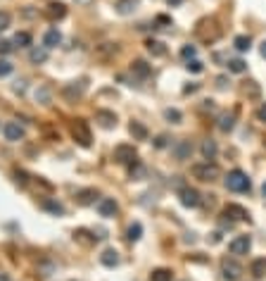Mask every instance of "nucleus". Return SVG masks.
<instances>
[{
  "label": "nucleus",
  "mask_w": 266,
  "mask_h": 281,
  "mask_svg": "<svg viewBox=\"0 0 266 281\" xmlns=\"http://www.w3.org/2000/svg\"><path fill=\"white\" fill-rule=\"evenodd\" d=\"M226 188L233 191V193H250L252 181H250V176L243 169H233V172H228V176H226Z\"/></svg>",
  "instance_id": "nucleus-1"
},
{
  "label": "nucleus",
  "mask_w": 266,
  "mask_h": 281,
  "mask_svg": "<svg viewBox=\"0 0 266 281\" xmlns=\"http://www.w3.org/2000/svg\"><path fill=\"white\" fill-rule=\"evenodd\" d=\"M190 174L195 179H200V181H209V184H212V181H216V179L221 176V169L214 162H202V164H192Z\"/></svg>",
  "instance_id": "nucleus-2"
},
{
  "label": "nucleus",
  "mask_w": 266,
  "mask_h": 281,
  "mask_svg": "<svg viewBox=\"0 0 266 281\" xmlns=\"http://www.w3.org/2000/svg\"><path fill=\"white\" fill-rule=\"evenodd\" d=\"M72 139H74L81 148H90L93 136H90V129H88L86 119H74V122H72Z\"/></svg>",
  "instance_id": "nucleus-3"
},
{
  "label": "nucleus",
  "mask_w": 266,
  "mask_h": 281,
  "mask_svg": "<svg viewBox=\"0 0 266 281\" xmlns=\"http://www.w3.org/2000/svg\"><path fill=\"white\" fill-rule=\"evenodd\" d=\"M221 277H224V281H238L243 277V265L235 262L233 258L221 260Z\"/></svg>",
  "instance_id": "nucleus-4"
},
{
  "label": "nucleus",
  "mask_w": 266,
  "mask_h": 281,
  "mask_svg": "<svg viewBox=\"0 0 266 281\" xmlns=\"http://www.w3.org/2000/svg\"><path fill=\"white\" fill-rule=\"evenodd\" d=\"M114 160L119 164H131L138 160V150L131 145V143H119L117 148H114Z\"/></svg>",
  "instance_id": "nucleus-5"
},
{
  "label": "nucleus",
  "mask_w": 266,
  "mask_h": 281,
  "mask_svg": "<svg viewBox=\"0 0 266 281\" xmlns=\"http://www.w3.org/2000/svg\"><path fill=\"white\" fill-rule=\"evenodd\" d=\"M86 88H88L86 79H81V81H72V84H67V86L62 88V96L67 98L69 103H76V100L86 93Z\"/></svg>",
  "instance_id": "nucleus-6"
},
{
  "label": "nucleus",
  "mask_w": 266,
  "mask_h": 281,
  "mask_svg": "<svg viewBox=\"0 0 266 281\" xmlns=\"http://www.w3.org/2000/svg\"><path fill=\"white\" fill-rule=\"evenodd\" d=\"M250 248H252V236H238V238H233V241L228 243L231 255H247Z\"/></svg>",
  "instance_id": "nucleus-7"
},
{
  "label": "nucleus",
  "mask_w": 266,
  "mask_h": 281,
  "mask_svg": "<svg viewBox=\"0 0 266 281\" xmlns=\"http://www.w3.org/2000/svg\"><path fill=\"white\" fill-rule=\"evenodd\" d=\"M171 155H174L178 162H183V160H190L192 143H190V140H176V143L171 145Z\"/></svg>",
  "instance_id": "nucleus-8"
},
{
  "label": "nucleus",
  "mask_w": 266,
  "mask_h": 281,
  "mask_svg": "<svg viewBox=\"0 0 266 281\" xmlns=\"http://www.w3.org/2000/svg\"><path fill=\"white\" fill-rule=\"evenodd\" d=\"M178 198H181V205L183 207H197L202 200H200V193L190 188V186H183L181 191H178Z\"/></svg>",
  "instance_id": "nucleus-9"
},
{
  "label": "nucleus",
  "mask_w": 266,
  "mask_h": 281,
  "mask_svg": "<svg viewBox=\"0 0 266 281\" xmlns=\"http://www.w3.org/2000/svg\"><path fill=\"white\" fill-rule=\"evenodd\" d=\"M226 219H231V222H245V219H250V215H247V210L243 205H235V203H231V205H226L224 207V215Z\"/></svg>",
  "instance_id": "nucleus-10"
},
{
  "label": "nucleus",
  "mask_w": 266,
  "mask_h": 281,
  "mask_svg": "<svg viewBox=\"0 0 266 281\" xmlns=\"http://www.w3.org/2000/svg\"><path fill=\"white\" fill-rule=\"evenodd\" d=\"M2 134H5V139L10 140V143H17V140L24 139V127H21L19 122H7L2 127Z\"/></svg>",
  "instance_id": "nucleus-11"
},
{
  "label": "nucleus",
  "mask_w": 266,
  "mask_h": 281,
  "mask_svg": "<svg viewBox=\"0 0 266 281\" xmlns=\"http://www.w3.org/2000/svg\"><path fill=\"white\" fill-rule=\"evenodd\" d=\"M97 212H100V217H114L119 212V205H117V200L114 198H100L97 200Z\"/></svg>",
  "instance_id": "nucleus-12"
},
{
  "label": "nucleus",
  "mask_w": 266,
  "mask_h": 281,
  "mask_svg": "<svg viewBox=\"0 0 266 281\" xmlns=\"http://www.w3.org/2000/svg\"><path fill=\"white\" fill-rule=\"evenodd\" d=\"M45 17H48L50 22L64 19V17H67V5H64V2H50V5L45 7Z\"/></svg>",
  "instance_id": "nucleus-13"
},
{
  "label": "nucleus",
  "mask_w": 266,
  "mask_h": 281,
  "mask_svg": "<svg viewBox=\"0 0 266 281\" xmlns=\"http://www.w3.org/2000/svg\"><path fill=\"white\" fill-rule=\"evenodd\" d=\"M95 119L100 122V127H105V129H114L117 127V115L109 112V110H97Z\"/></svg>",
  "instance_id": "nucleus-14"
},
{
  "label": "nucleus",
  "mask_w": 266,
  "mask_h": 281,
  "mask_svg": "<svg viewBox=\"0 0 266 281\" xmlns=\"http://www.w3.org/2000/svg\"><path fill=\"white\" fill-rule=\"evenodd\" d=\"M138 5H140V0H117L114 2V10L126 17V14H133V12L138 10Z\"/></svg>",
  "instance_id": "nucleus-15"
},
{
  "label": "nucleus",
  "mask_w": 266,
  "mask_h": 281,
  "mask_svg": "<svg viewBox=\"0 0 266 281\" xmlns=\"http://www.w3.org/2000/svg\"><path fill=\"white\" fill-rule=\"evenodd\" d=\"M131 72L138 76V79H148V76L152 74V67H150L145 60H133V62H131Z\"/></svg>",
  "instance_id": "nucleus-16"
},
{
  "label": "nucleus",
  "mask_w": 266,
  "mask_h": 281,
  "mask_svg": "<svg viewBox=\"0 0 266 281\" xmlns=\"http://www.w3.org/2000/svg\"><path fill=\"white\" fill-rule=\"evenodd\" d=\"M145 48H148V53L152 55V57H164V55H167V45L162 43V41H157V38H148V41H145Z\"/></svg>",
  "instance_id": "nucleus-17"
},
{
  "label": "nucleus",
  "mask_w": 266,
  "mask_h": 281,
  "mask_svg": "<svg viewBox=\"0 0 266 281\" xmlns=\"http://www.w3.org/2000/svg\"><path fill=\"white\" fill-rule=\"evenodd\" d=\"M200 152H202L204 162H212L214 157H216V152H219V148H216V140L207 139V140L202 143V148H200Z\"/></svg>",
  "instance_id": "nucleus-18"
},
{
  "label": "nucleus",
  "mask_w": 266,
  "mask_h": 281,
  "mask_svg": "<svg viewBox=\"0 0 266 281\" xmlns=\"http://www.w3.org/2000/svg\"><path fill=\"white\" fill-rule=\"evenodd\" d=\"M97 198V191L95 188H84V191H79L76 193V200H79V205H93Z\"/></svg>",
  "instance_id": "nucleus-19"
},
{
  "label": "nucleus",
  "mask_w": 266,
  "mask_h": 281,
  "mask_svg": "<svg viewBox=\"0 0 266 281\" xmlns=\"http://www.w3.org/2000/svg\"><path fill=\"white\" fill-rule=\"evenodd\" d=\"M62 43V33L57 31V29H50V31L43 36V45L50 50V48H57V45Z\"/></svg>",
  "instance_id": "nucleus-20"
},
{
  "label": "nucleus",
  "mask_w": 266,
  "mask_h": 281,
  "mask_svg": "<svg viewBox=\"0 0 266 281\" xmlns=\"http://www.w3.org/2000/svg\"><path fill=\"white\" fill-rule=\"evenodd\" d=\"M145 164L140 162V160H136V162H131L128 164V176L133 179V181H140V179H145Z\"/></svg>",
  "instance_id": "nucleus-21"
},
{
  "label": "nucleus",
  "mask_w": 266,
  "mask_h": 281,
  "mask_svg": "<svg viewBox=\"0 0 266 281\" xmlns=\"http://www.w3.org/2000/svg\"><path fill=\"white\" fill-rule=\"evenodd\" d=\"M29 60H31L33 65H43V62L48 60V48H45V45H36V48H31Z\"/></svg>",
  "instance_id": "nucleus-22"
},
{
  "label": "nucleus",
  "mask_w": 266,
  "mask_h": 281,
  "mask_svg": "<svg viewBox=\"0 0 266 281\" xmlns=\"http://www.w3.org/2000/svg\"><path fill=\"white\" fill-rule=\"evenodd\" d=\"M100 262L105 265V267H117L119 265V253L114 248H107L102 255H100Z\"/></svg>",
  "instance_id": "nucleus-23"
},
{
  "label": "nucleus",
  "mask_w": 266,
  "mask_h": 281,
  "mask_svg": "<svg viewBox=\"0 0 266 281\" xmlns=\"http://www.w3.org/2000/svg\"><path fill=\"white\" fill-rule=\"evenodd\" d=\"M233 127H235V112H226V115L219 117V129L224 131V134L233 131Z\"/></svg>",
  "instance_id": "nucleus-24"
},
{
  "label": "nucleus",
  "mask_w": 266,
  "mask_h": 281,
  "mask_svg": "<svg viewBox=\"0 0 266 281\" xmlns=\"http://www.w3.org/2000/svg\"><path fill=\"white\" fill-rule=\"evenodd\" d=\"M43 210H48L50 215L55 217H62L64 215V205L60 200H43Z\"/></svg>",
  "instance_id": "nucleus-25"
},
{
  "label": "nucleus",
  "mask_w": 266,
  "mask_h": 281,
  "mask_svg": "<svg viewBox=\"0 0 266 281\" xmlns=\"http://www.w3.org/2000/svg\"><path fill=\"white\" fill-rule=\"evenodd\" d=\"M140 236H143V224H140V222L128 224V229H126V238H128V241H131V243H136V241H140Z\"/></svg>",
  "instance_id": "nucleus-26"
},
{
  "label": "nucleus",
  "mask_w": 266,
  "mask_h": 281,
  "mask_svg": "<svg viewBox=\"0 0 266 281\" xmlns=\"http://www.w3.org/2000/svg\"><path fill=\"white\" fill-rule=\"evenodd\" d=\"M128 131H131V136H133L136 140H145V139H148V129H145L140 122H131Z\"/></svg>",
  "instance_id": "nucleus-27"
},
{
  "label": "nucleus",
  "mask_w": 266,
  "mask_h": 281,
  "mask_svg": "<svg viewBox=\"0 0 266 281\" xmlns=\"http://www.w3.org/2000/svg\"><path fill=\"white\" fill-rule=\"evenodd\" d=\"M171 279H174V272L167 270V267L152 270V274H150V281H171Z\"/></svg>",
  "instance_id": "nucleus-28"
},
{
  "label": "nucleus",
  "mask_w": 266,
  "mask_h": 281,
  "mask_svg": "<svg viewBox=\"0 0 266 281\" xmlns=\"http://www.w3.org/2000/svg\"><path fill=\"white\" fill-rule=\"evenodd\" d=\"M233 45H235V50H240V53H247V50L252 48V38H250V36H235Z\"/></svg>",
  "instance_id": "nucleus-29"
},
{
  "label": "nucleus",
  "mask_w": 266,
  "mask_h": 281,
  "mask_svg": "<svg viewBox=\"0 0 266 281\" xmlns=\"http://www.w3.org/2000/svg\"><path fill=\"white\" fill-rule=\"evenodd\" d=\"M117 43H102L100 48H97V55L102 57V60H107V57H112V55H117Z\"/></svg>",
  "instance_id": "nucleus-30"
},
{
  "label": "nucleus",
  "mask_w": 266,
  "mask_h": 281,
  "mask_svg": "<svg viewBox=\"0 0 266 281\" xmlns=\"http://www.w3.org/2000/svg\"><path fill=\"white\" fill-rule=\"evenodd\" d=\"M250 270H252V274H255L257 279H262V277H264V274H266V258H259V260H255Z\"/></svg>",
  "instance_id": "nucleus-31"
},
{
  "label": "nucleus",
  "mask_w": 266,
  "mask_h": 281,
  "mask_svg": "<svg viewBox=\"0 0 266 281\" xmlns=\"http://www.w3.org/2000/svg\"><path fill=\"white\" fill-rule=\"evenodd\" d=\"M12 43L17 45V48H29L31 45V33L29 31H19L17 36H14V41Z\"/></svg>",
  "instance_id": "nucleus-32"
},
{
  "label": "nucleus",
  "mask_w": 266,
  "mask_h": 281,
  "mask_svg": "<svg viewBox=\"0 0 266 281\" xmlns=\"http://www.w3.org/2000/svg\"><path fill=\"white\" fill-rule=\"evenodd\" d=\"M228 72L243 74V72H247V62L245 60H228Z\"/></svg>",
  "instance_id": "nucleus-33"
},
{
  "label": "nucleus",
  "mask_w": 266,
  "mask_h": 281,
  "mask_svg": "<svg viewBox=\"0 0 266 281\" xmlns=\"http://www.w3.org/2000/svg\"><path fill=\"white\" fill-rule=\"evenodd\" d=\"M36 100L43 103V105H48V103H50V88H48V86L38 88V91H36Z\"/></svg>",
  "instance_id": "nucleus-34"
},
{
  "label": "nucleus",
  "mask_w": 266,
  "mask_h": 281,
  "mask_svg": "<svg viewBox=\"0 0 266 281\" xmlns=\"http://www.w3.org/2000/svg\"><path fill=\"white\" fill-rule=\"evenodd\" d=\"M164 117L169 119L171 124H178V122H181V119H183V115H181V112H178V110L167 108V110H164Z\"/></svg>",
  "instance_id": "nucleus-35"
},
{
  "label": "nucleus",
  "mask_w": 266,
  "mask_h": 281,
  "mask_svg": "<svg viewBox=\"0 0 266 281\" xmlns=\"http://www.w3.org/2000/svg\"><path fill=\"white\" fill-rule=\"evenodd\" d=\"M195 55H197V48H195V45H183L181 48V57L183 60H185V62H188V60H195Z\"/></svg>",
  "instance_id": "nucleus-36"
},
{
  "label": "nucleus",
  "mask_w": 266,
  "mask_h": 281,
  "mask_svg": "<svg viewBox=\"0 0 266 281\" xmlns=\"http://www.w3.org/2000/svg\"><path fill=\"white\" fill-rule=\"evenodd\" d=\"M10 24H12V14L7 10H0V31L10 29Z\"/></svg>",
  "instance_id": "nucleus-37"
},
{
  "label": "nucleus",
  "mask_w": 266,
  "mask_h": 281,
  "mask_svg": "<svg viewBox=\"0 0 266 281\" xmlns=\"http://www.w3.org/2000/svg\"><path fill=\"white\" fill-rule=\"evenodd\" d=\"M185 67H188V72H192V74H200V72L204 69V65L197 60V57H195V60H188V65Z\"/></svg>",
  "instance_id": "nucleus-38"
},
{
  "label": "nucleus",
  "mask_w": 266,
  "mask_h": 281,
  "mask_svg": "<svg viewBox=\"0 0 266 281\" xmlns=\"http://www.w3.org/2000/svg\"><path fill=\"white\" fill-rule=\"evenodd\" d=\"M152 145H155L157 150H162V148H167V145H169V136H167V134H160V136L155 139V143H152Z\"/></svg>",
  "instance_id": "nucleus-39"
},
{
  "label": "nucleus",
  "mask_w": 266,
  "mask_h": 281,
  "mask_svg": "<svg viewBox=\"0 0 266 281\" xmlns=\"http://www.w3.org/2000/svg\"><path fill=\"white\" fill-rule=\"evenodd\" d=\"M12 62L10 60H0V76H7V74H12Z\"/></svg>",
  "instance_id": "nucleus-40"
},
{
  "label": "nucleus",
  "mask_w": 266,
  "mask_h": 281,
  "mask_svg": "<svg viewBox=\"0 0 266 281\" xmlns=\"http://www.w3.org/2000/svg\"><path fill=\"white\" fill-rule=\"evenodd\" d=\"M245 93H247V96H252V98L259 96V86H257V81H247V84H245Z\"/></svg>",
  "instance_id": "nucleus-41"
},
{
  "label": "nucleus",
  "mask_w": 266,
  "mask_h": 281,
  "mask_svg": "<svg viewBox=\"0 0 266 281\" xmlns=\"http://www.w3.org/2000/svg\"><path fill=\"white\" fill-rule=\"evenodd\" d=\"M155 24H160V29L171 26V17H167V14H157V17H155Z\"/></svg>",
  "instance_id": "nucleus-42"
},
{
  "label": "nucleus",
  "mask_w": 266,
  "mask_h": 281,
  "mask_svg": "<svg viewBox=\"0 0 266 281\" xmlns=\"http://www.w3.org/2000/svg\"><path fill=\"white\" fill-rule=\"evenodd\" d=\"M14 181H17L19 186H26V181H29V179H26V172H19V169H14Z\"/></svg>",
  "instance_id": "nucleus-43"
},
{
  "label": "nucleus",
  "mask_w": 266,
  "mask_h": 281,
  "mask_svg": "<svg viewBox=\"0 0 266 281\" xmlns=\"http://www.w3.org/2000/svg\"><path fill=\"white\" fill-rule=\"evenodd\" d=\"M257 119L266 124V103H262V105H259V110H257Z\"/></svg>",
  "instance_id": "nucleus-44"
},
{
  "label": "nucleus",
  "mask_w": 266,
  "mask_h": 281,
  "mask_svg": "<svg viewBox=\"0 0 266 281\" xmlns=\"http://www.w3.org/2000/svg\"><path fill=\"white\" fill-rule=\"evenodd\" d=\"M12 48H14V45L10 43V41H0V53L5 55V53H12Z\"/></svg>",
  "instance_id": "nucleus-45"
},
{
  "label": "nucleus",
  "mask_w": 266,
  "mask_h": 281,
  "mask_svg": "<svg viewBox=\"0 0 266 281\" xmlns=\"http://www.w3.org/2000/svg\"><path fill=\"white\" fill-rule=\"evenodd\" d=\"M12 91H14V93H24V91H26V81H17V84L12 86Z\"/></svg>",
  "instance_id": "nucleus-46"
},
{
  "label": "nucleus",
  "mask_w": 266,
  "mask_h": 281,
  "mask_svg": "<svg viewBox=\"0 0 266 281\" xmlns=\"http://www.w3.org/2000/svg\"><path fill=\"white\" fill-rule=\"evenodd\" d=\"M197 88H200V84H188V86H183V93L188 96V93H195Z\"/></svg>",
  "instance_id": "nucleus-47"
},
{
  "label": "nucleus",
  "mask_w": 266,
  "mask_h": 281,
  "mask_svg": "<svg viewBox=\"0 0 266 281\" xmlns=\"http://www.w3.org/2000/svg\"><path fill=\"white\" fill-rule=\"evenodd\" d=\"M216 84H219V88L224 91V88L228 86V79H226V76H219V79H216Z\"/></svg>",
  "instance_id": "nucleus-48"
},
{
  "label": "nucleus",
  "mask_w": 266,
  "mask_h": 281,
  "mask_svg": "<svg viewBox=\"0 0 266 281\" xmlns=\"http://www.w3.org/2000/svg\"><path fill=\"white\" fill-rule=\"evenodd\" d=\"M169 2V7H178V5H183V0H167Z\"/></svg>",
  "instance_id": "nucleus-49"
},
{
  "label": "nucleus",
  "mask_w": 266,
  "mask_h": 281,
  "mask_svg": "<svg viewBox=\"0 0 266 281\" xmlns=\"http://www.w3.org/2000/svg\"><path fill=\"white\" fill-rule=\"evenodd\" d=\"M259 53H262V57H264V60H266V41H264V43H262V48H259Z\"/></svg>",
  "instance_id": "nucleus-50"
},
{
  "label": "nucleus",
  "mask_w": 266,
  "mask_h": 281,
  "mask_svg": "<svg viewBox=\"0 0 266 281\" xmlns=\"http://www.w3.org/2000/svg\"><path fill=\"white\" fill-rule=\"evenodd\" d=\"M76 2H79V5H90L93 0H76Z\"/></svg>",
  "instance_id": "nucleus-51"
},
{
  "label": "nucleus",
  "mask_w": 266,
  "mask_h": 281,
  "mask_svg": "<svg viewBox=\"0 0 266 281\" xmlns=\"http://www.w3.org/2000/svg\"><path fill=\"white\" fill-rule=\"evenodd\" d=\"M0 281H10V277L7 274H0Z\"/></svg>",
  "instance_id": "nucleus-52"
},
{
  "label": "nucleus",
  "mask_w": 266,
  "mask_h": 281,
  "mask_svg": "<svg viewBox=\"0 0 266 281\" xmlns=\"http://www.w3.org/2000/svg\"><path fill=\"white\" fill-rule=\"evenodd\" d=\"M262 193H264V198H266V181H264V186H262Z\"/></svg>",
  "instance_id": "nucleus-53"
}]
</instances>
